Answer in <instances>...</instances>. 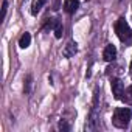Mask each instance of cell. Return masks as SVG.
Masks as SVG:
<instances>
[{
	"label": "cell",
	"mask_w": 132,
	"mask_h": 132,
	"mask_svg": "<svg viewBox=\"0 0 132 132\" xmlns=\"http://www.w3.org/2000/svg\"><path fill=\"white\" fill-rule=\"evenodd\" d=\"M115 33L118 36V39L126 44V45H132V30L129 27V23L126 22L124 17H120L115 23Z\"/></svg>",
	"instance_id": "cell-2"
},
{
	"label": "cell",
	"mask_w": 132,
	"mask_h": 132,
	"mask_svg": "<svg viewBox=\"0 0 132 132\" xmlns=\"http://www.w3.org/2000/svg\"><path fill=\"white\" fill-rule=\"evenodd\" d=\"M59 129H61V130H70V126L62 120V121H59Z\"/></svg>",
	"instance_id": "cell-13"
},
{
	"label": "cell",
	"mask_w": 132,
	"mask_h": 132,
	"mask_svg": "<svg viewBox=\"0 0 132 132\" xmlns=\"http://www.w3.org/2000/svg\"><path fill=\"white\" fill-rule=\"evenodd\" d=\"M78 8H79V0H65L64 2V11L69 14H73Z\"/></svg>",
	"instance_id": "cell-7"
},
{
	"label": "cell",
	"mask_w": 132,
	"mask_h": 132,
	"mask_svg": "<svg viewBox=\"0 0 132 132\" xmlns=\"http://www.w3.org/2000/svg\"><path fill=\"white\" fill-rule=\"evenodd\" d=\"M30 44H31V34H30V33H23V34L20 36V39H19L20 48H28Z\"/></svg>",
	"instance_id": "cell-8"
},
{
	"label": "cell",
	"mask_w": 132,
	"mask_h": 132,
	"mask_svg": "<svg viewBox=\"0 0 132 132\" xmlns=\"http://www.w3.org/2000/svg\"><path fill=\"white\" fill-rule=\"evenodd\" d=\"M129 93H130V95H132V86H130V87H129Z\"/></svg>",
	"instance_id": "cell-15"
},
{
	"label": "cell",
	"mask_w": 132,
	"mask_h": 132,
	"mask_svg": "<svg viewBox=\"0 0 132 132\" xmlns=\"http://www.w3.org/2000/svg\"><path fill=\"white\" fill-rule=\"evenodd\" d=\"M45 2H47V0H34V2H33V6H31V13H33V14H37V13L40 11V8L45 5Z\"/></svg>",
	"instance_id": "cell-11"
},
{
	"label": "cell",
	"mask_w": 132,
	"mask_h": 132,
	"mask_svg": "<svg viewBox=\"0 0 132 132\" xmlns=\"http://www.w3.org/2000/svg\"><path fill=\"white\" fill-rule=\"evenodd\" d=\"M103 57H104L106 62L115 61V57H117V48H115V45H112V44L106 45V48H104V51H103Z\"/></svg>",
	"instance_id": "cell-6"
},
{
	"label": "cell",
	"mask_w": 132,
	"mask_h": 132,
	"mask_svg": "<svg viewBox=\"0 0 132 132\" xmlns=\"http://www.w3.org/2000/svg\"><path fill=\"white\" fill-rule=\"evenodd\" d=\"M76 53H78V45H76V42H73V40H70L67 45L62 48V56H64V57H73Z\"/></svg>",
	"instance_id": "cell-5"
},
{
	"label": "cell",
	"mask_w": 132,
	"mask_h": 132,
	"mask_svg": "<svg viewBox=\"0 0 132 132\" xmlns=\"http://www.w3.org/2000/svg\"><path fill=\"white\" fill-rule=\"evenodd\" d=\"M110 87H112V93H113V96H115L117 100H121L123 95H124V82H123L121 79L115 78V79H112Z\"/></svg>",
	"instance_id": "cell-4"
},
{
	"label": "cell",
	"mask_w": 132,
	"mask_h": 132,
	"mask_svg": "<svg viewBox=\"0 0 132 132\" xmlns=\"http://www.w3.org/2000/svg\"><path fill=\"white\" fill-rule=\"evenodd\" d=\"M98 100H100V92L96 90V92H95V96H93V106H92V110H90V115H89V120H87V124H86V129H87V130H93V129L96 127V121H98V118H100Z\"/></svg>",
	"instance_id": "cell-3"
},
{
	"label": "cell",
	"mask_w": 132,
	"mask_h": 132,
	"mask_svg": "<svg viewBox=\"0 0 132 132\" xmlns=\"http://www.w3.org/2000/svg\"><path fill=\"white\" fill-rule=\"evenodd\" d=\"M130 118H132L130 109H127V107H117L115 112H113V117H112V123H113L115 127L124 129V127L129 126Z\"/></svg>",
	"instance_id": "cell-1"
},
{
	"label": "cell",
	"mask_w": 132,
	"mask_h": 132,
	"mask_svg": "<svg viewBox=\"0 0 132 132\" xmlns=\"http://www.w3.org/2000/svg\"><path fill=\"white\" fill-rule=\"evenodd\" d=\"M130 78H132V61H130Z\"/></svg>",
	"instance_id": "cell-14"
},
{
	"label": "cell",
	"mask_w": 132,
	"mask_h": 132,
	"mask_svg": "<svg viewBox=\"0 0 132 132\" xmlns=\"http://www.w3.org/2000/svg\"><path fill=\"white\" fill-rule=\"evenodd\" d=\"M23 92H25V95H30L31 93V89H33V76L31 75H27L25 76V79H23Z\"/></svg>",
	"instance_id": "cell-9"
},
{
	"label": "cell",
	"mask_w": 132,
	"mask_h": 132,
	"mask_svg": "<svg viewBox=\"0 0 132 132\" xmlns=\"http://www.w3.org/2000/svg\"><path fill=\"white\" fill-rule=\"evenodd\" d=\"M6 11H8V2H6V0H3V6H2V20H5Z\"/></svg>",
	"instance_id": "cell-12"
},
{
	"label": "cell",
	"mask_w": 132,
	"mask_h": 132,
	"mask_svg": "<svg viewBox=\"0 0 132 132\" xmlns=\"http://www.w3.org/2000/svg\"><path fill=\"white\" fill-rule=\"evenodd\" d=\"M53 31H54V37H56V39H61V37H62V34H64V27H62V22H61L59 19H56V23H54Z\"/></svg>",
	"instance_id": "cell-10"
}]
</instances>
